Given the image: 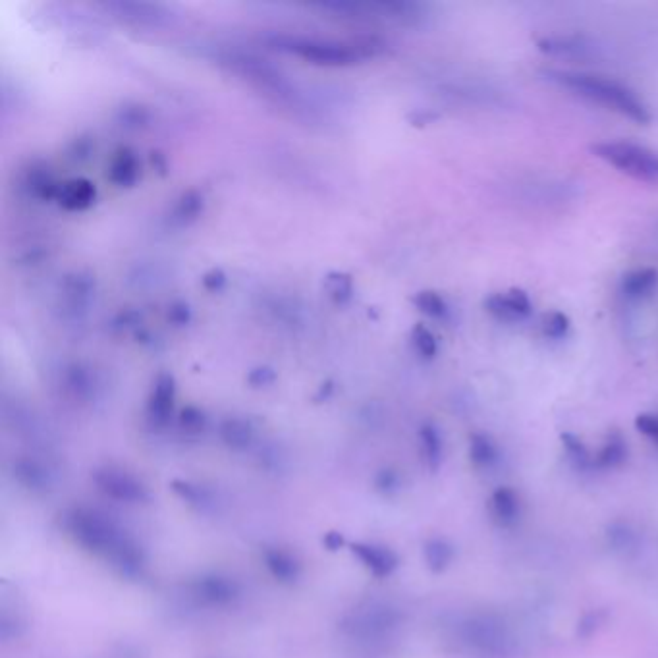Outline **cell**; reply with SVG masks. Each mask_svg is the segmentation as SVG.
<instances>
[{
	"instance_id": "cell-1",
	"label": "cell",
	"mask_w": 658,
	"mask_h": 658,
	"mask_svg": "<svg viewBox=\"0 0 658 658\" xmlns=\"http://www.w3.org/2000/svg\"><path fill=\"white\" fill-rule=\"evenodd\" d=\"M545 76L550 82L572 89L581 97L597 101L608 109L618 110L620 114L628 116L637 124H649L653 120L649 107L624 83L597 74L570 72V70H549Z\"/></svg>"
},
{
	"instance_id": "cell-2",
	"label": "cell",
	"mask_w": 658,
	"mask_h": 658,
	"mask_svg": "<svg viewBox=\"0 0 658 658\" xmlns=\"http://www.w3.org/2000/svg\"><path fill=\"white\" fill-rule=\"evenodd\" d=\"M591 153L635 180L658 184V153L631 141H606L591 147Z\"/></svg>"
},
{
	"instance_id": "cell-3",
	"label": "cell",
	"mask_w": 658,
	"mask_h": 658,
	"mask_svg": "<svg viewBox=\"0 0 658 658\" xmlns=\"http://www.w3.org/2000/svg\"><path fill=\"white\" fill-rule=\"evenodd\" d=\"M282 49L302 56L315 64L327 66H346L359 60V49L350 45L334 43V41H321V39H307V37H286L280 39Z\"/></svg>"
},
{
	"instance_id": "cell-4",
	"label": "cell",
	"mask_w": 658,
	"mask_h": 658,
	"mask_svg": "<svg viewBox=\"0 0 658 658\" xmlns=\"http://www.w3.org/2000/svg\"><path fill=\"white\" fill-rule=\"evenodd\" d=\"M485 307L500 321H520L533 309L529 296L520 288H512L506 294H494L485 302Z\"/></svg>"
},
{
	"instance_id": "cell-5",
	"label": "cell",
	"mask_w": 658,
	"mask_h": 658,
	"mask_svg": "<svg viewBox=\"0 0 658 658\" xmlns=\"http://www.w3.org/2000/svg\"><path fill=\"white\" fill-rule=\"evenodd\" d=\"M489 506H491L494 521L502 527H512L516 521L520 520V496L510 487L496 489L489 500Z\"/></svg>"
},
{
	"instance_id": "cell-6",
	"label": "cell",
	"mask_w": 658,
	"mask_h": 658,
	"mask_svg": "<svg viewBox=\"0 0 658 658\" xmlns=\"http://www.w3.org/2000/svg\"><path fill=\"white\" fill-rule=\"evenodd\" d=\"M658 286V271L657 269H639L633 271L630 275L624 276L622 282V290L626 296L630 298H641L651 294Z\"/></svg>"
},
{
	"instance_id": "cell-7",
	"label": "cell",
	"mask_w": 658,
	"mask_h": 658,
	"mask_svg": "<svg viewBox=\"0 0 658 658\" xmlns=\"http://www.w3.org/2000/svg\"><path fill=\"white\" fill-rule=\"evenodd\" d=\"M469 460L473 462V466L479 467V469L493 467L498 460V450H496L493 439L483 433H475L469 439Z\"/></svg>"
},
{
	"instance_id": "cell-8",
	"label": "cell",
	"mask_w": 658,
	"mask_h": 658,
	"mask_svg": "<svg viewBox=\"0 0 658 658\" xmlns=\"http://www.w3.org/2000/svg\"><path fill=\"white\" fill-rule=\"evenodd\" d=\"M628 458V446L624 439L618 433H612L608 440L604 442L601 452L595 458V466L601 469H612V467L622 466Z\"/></svg>"
},
{
	"instance_id": "cell-9",
	"label": "cell",
	"mask_w": 658,
	"mask_h": 658,
	"mask_svg": "<svg viewBox=\"0 0 658 658\" xmlns=\"http://www.w3.org/2000/svg\"><path fill=\"white\" fill-rule=\"evenodd\" d=\"M95 190L87 182H72L66 184V188L60 193V199L70 209H82L93 201Z\"/></svg>"
},
{
	"instance_id": "cell-10",
	"label": "cell",
	"mask_w": 658,
	"mask_h": 658,
	"mask_svg": "<svg viewBox=\"0 0 658 658\" xmlns=\"http://www.w3.org/2000/svg\"><path fill=\"white\" fill-rule=\"evenodd\" d=\"M539 49L549 55H576L583 51L581 37H545L539 41Z\"/></svg>"
},
{
	"instance_id": "cell-11",
	"label": "cell",
	"mask_w": 658,
	"mask_h": 658,
	"mask_svg": "<svg viewBox=\"0 0 658 658\" xmlns=\"http://www.w3.org/2000/svg\"><path fill=\"white\" fill-rule=\"evenodd\" d=\"M608 545L618 552H628L637 547V533L628 523H614L606 533Z\"/></svg>"
},
{
	"instance_id": "cell-12",
	"label": "cell",
	"mask_w": 658,
	"mask_h": 658,
	"mask_svg": "<svg viewBox=\"0 0 658 658\" xmlns=\"http://www.w3.org/2000/svg\"><path fill=\"white\" fill-rule=\"evenodd\" d=\"M413 303L427 315L435 317V319H440L448 313V305L442 300V296H439L437 292H421L413 298Z\"/></svg>"
},
{
	"instance_id": "cell-13",
	"label": "cell",
	"mask_w": 658,
	"mask_h": 658,
	"mask_svg": "<svg viewBox=\"0 0 658 658\" xmlns=\"http://www.w3.org/2000/svg\"><path fill=\"white\" fill-rule=\"evenodd\" d=\"M452 556H454V550L442 541H435L427 547V560L435 572H442L452 562Z\"/></svg>"
},
{
	"instance_id": "cell-14",
	"label": "cell",
	"mask_w": 658,
	"mask_h": 658,
	"mask_svg": "<svg viewBox=\"0 0 658 658\" xmlns=\"http://www.w3.org/2000/svg\"><path fill=\"white\" fill-rule=\"evenodd\" d=\"M606 620H608V612H606L604 608L591 610V612H587V614L579 620V624H577V633H579L583 639H587V637H591V635H595L597 631L601 630Z\"/></svg>"
},
{
	"instance_id": "cell-15",
	"label": "cell",
	"mask_w": 658,
	"mask_h": 658,
	"mask_svg": "<svg viewBox=\"0 0 658 658\" xmlns=\"http://www.w3.org/2000/svg\"><path fill=\"white\" fill-rule=\"evenodd\" d=\"M413 344H415L417 352L423 357H433L437 354V340H435L433 332L425 329L423 325H419L413 330Z\"/></svg>"
},
{
	"instance_id": "cell-16",
	"label": "cell",
	"mask_w": 658,
	"mask_h": 658,
	"mask_svg": "<svg viewBox=\"0 0 658 658\" xmlns=\"http://www.w3.org/2000/svg\"><path fill=\"white\" fill-rule=\"evenodd\" d=\"M562 442L566 446L568 456L576 462V466L581 467V469L589 466L591 458H589V452H587V448H585V444L581 440L574 437V435H570V433H564L562 435Z\"/></svg>"
},
{
	"instance_id": "cell-17",
	"label": "cell",
	"mask_w": 658,
	"mask_h": 658,
	"mask_svg": "<svg viewBox=\"0 0 658 658\" xmlns=\"http://www.w3.org/2000/svg\"><path fill=\"white\" fill-rule=\"evenodd\" d=\"M543 330L549 338H556V340L564 338L570 330V319H568V315H564L560 311H554V313L547 315V319L543 323Z\"/></svg>"
},
{
	"instance_id": "cell-18",
	"label": "cell",
	"mask_w": 658,
	"mask_h": 658,
	"mask_svg": "<svg viewBox=\"0 0 658 658\" xmlns=\"http://www.w3.org/2000/svg\"><path fill=\"white\" fill-rule=\"evenodd\" d=\"M112 174L120 184H128L136 176V161L128 153H122L120 159L114 163Z\"/></svg>"
},
{
	"instance_id": "cell-19",
	"label": "cell",
	"mask_w": 658,
	"mask_h": 658,
	"mask_svg": "<svg viewBox=\"0 0 658 658\" xmlns=\"http://www.w3.org/2000/svg\"><path fill=\"white\" fill-rule=\"evenodd\" d=\"M635 427L647 439L655 440L658 444V415L655 413H641L635 419Z\"/></svg>"
},
{
	"instance_id": "cell-20",
	"label": "cell",
	"mask_w": 658,
	"mask_h": 658,
	"mask_svg": "<svg viewBox=\"0 0 658 658\" xmlns=\"http://www.w3.org/2000/svg\"><path fill=\"white\" fill-rule=\"evenodd\" d=\"M423 442L427 446V452H429V458L433 460H439L440 456V440L437 431L433 427H427L423 429Z\"/></svg>"
}]
</instances>
